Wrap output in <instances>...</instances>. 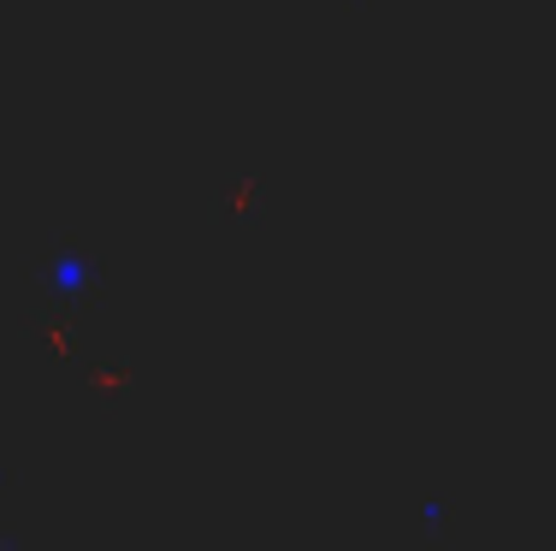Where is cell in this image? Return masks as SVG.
Listing matches in <instances>:
<instances>
[{"label":"cell","instance_id":"6da1fadb","mask_svg":"<svg viewBox=\"0 0 556 551\" xmlns=\"http://www.w3.org/2000/svg\"><path fill=\"white\" fill-rule=\"evenodd\" d=\"M42 285H48V291H60V297L89 291V285H101V255H89V249L65 243V249H54V255H48Z\"/></svg>","mask_w":556,"mask_h":551}]
</instances>
